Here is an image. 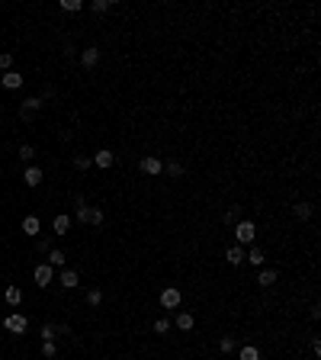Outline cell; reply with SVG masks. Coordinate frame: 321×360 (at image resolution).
I'll use <instances>...</instances> for the list:
<instances>
[{
  "mask_svg": "<svg viewBox=\"0 0 321 360\" xmlns=\"http://www.w3.org/2000/svg\"><path fill=\"white\" fill-rule=\"evenodd\" d=\"M257 238V225L251 219L244 222H235V244H241V248H248V244H254Z\"/></svg>",
  "mask_w": 321,
  "mask_h": 360,
  "instance_id": "1",
  "label": "cell"
},
{
  "mask_svg": "<svg viewBox=\"0 0 321 360\" xmlns=\"http://www.w3.org/2000/svg\"><path fill=\"white\" fill-rule=\"evenodd\" d=\"M3 328L10 331V335H26V328H29V318H26L23 312H10V315L3 318Z\"/></svg>",
  "mask_w": 321,
  "mask_h": 360,
  "instance_id": "2",
  "label": "cell"
},
{
  "mask_svg": "<svg viewBox=\"0 0 321 360\" xmlns=\"http://www.w3.org/2000/svg\"><path fill=\"white\" fill-rule=\"evenodd\" d=\"M138 171H141V174H148V177H158V174L164 171V161H161V158H154V154H145V158L138 161Z\"/></svg>",
  "mask_w": 321,
  "mask_h": 360,
  "instance_id": "3",
  "label": "cell"
},
{
  "mask_svg": "<svg viewBox=\"0 0 321 360\" xmlns=\"http://www.w3.org/2000/svg\"><path fill=\"white\" fill-rule=\"evenodd\" d=\"M180 302H183V293H180L177 287H167V289L161 293V309H177Z\"/></svg>",
  "mask_w": 321,
  "mask_h": 360,
  "instance_id": "4",
  "label": "cell"
},
{
  "mask_svg": "<svg viewBox=\"0 0 321 360\" xmlns=\"http://www.w3.org/2000/svg\"><path fill=\"white\" fill-rule=\"evenodd\" d=\"M90 158H93V164H97L100 171H109V167L116 164V154L109 151V148H100V151H97V154H90Z\"/></svg>",
  "mask_w": 321,
  "mask_h": 360,
  "instance_id": "5",
  "label": "cell"
},
{
  "mask_svg": "<svg viewBox=\"0 0 321 360\" xmlns=\"http://www.w3.org/2000/svg\"><path fill=\"white\" fill-rule=\"evenodd\" d=\"M32 277H36V283L45 289V287H49V283L55 280V267H49V264H39V267L32 270Z\"/></svg>",
  "mask_w": 321,
  "mask_h": 360,
  "instance_id": "6",
  "label": "cell"
},
{
  "mask_svg": "<svg viewBox=\"0 0 321 360\" xmlns=\"http://www.w3.org/2000/svg\"><path fill=\"white\" fill-rule=\"evenodd\" d=\"M42 177H45V171H42V167H36V164L23 171V183H26V187H39V183H42Z\"/></svg>",
  "mask_w": 321,
  "mask_h": 360,
  "instance_id": "7",
  "label": "cell"
},
{
  "mask_svg": "<svg viewBox=\"0 0 321 360\" xmlns=\"http://www.w3.org/2000/svg\"><path fill=\"white\" fill-rule=\"evenodd\" d=\"M23 74H19V71H6L3 74V77H0V84H3L6 87V90H19V87H23Z\"/></svg>",
  "mask_w": 321,
  "mask_h": 360,
  "instance_id": "8",
  "label": "cell"
},
{
  "mask_svg": "<svg viewBox=\"0 0 321 360\" xmlns=\"http://www.w3.org/2000/svg\"><path fill=\"white\" fill-rule=\"evenodd\" d=\"M39 232H42V222H39V216H26V219H23V235L39 238Z\"/></svg>",
  "mask_w": 321,
  "mask_h": 360,
  "instance_id": "9",
  "label": "cell"
},
{
  "mask_svg": "<svg viewBox=\"0 0 321 360\" xmlns=\"http://www.w3.org/2000/svg\"><path fill=\"white\" fill-rule=\"evenodd\" d=\"M61 287H64V289L80 287V274H77L74 267H64V270H61Z\"/></svg>",
  "mask_w": 321,
  "mask_h": 360,
  "instance_id": "10",
  "label": "cell"
},
{
  "mask_svg": "<svg viewBox=\"0 0 321 360\" xmlns=\"http://www.w3.org/2000/svg\"><path fill=\"white\" fill-rule=\"evenodd\" d=\"M225 261H228L231 267H241V264H244V248H241V244H231V248L225 251Z\"/></svg>",
  "mask_w": 321,
  "mask_h": 360,
  "instance_id": "11",
  "label": "cell"
},
{
  "mask_svg": "<svg viewBox=\"0 0 321 360\" xmlns=\"http://www.w3.org/2000/svg\"><path fill=\"white\" fill-rule=\"evenodd\" d=\"M45 264H49V267H61V270H64V267H67V254H64L61 248H52V251H49V261H45Z\"/></svg>",
  "mask_w": 321,
  "mask_h": 360,
  "instance_id": "12",
  "label": "cell"
},
{
  "mask_svg": "<svg viewBox=\"0 0 321 360\" xmlns=\"http://www.w3.org/2000/svg\"><path fill=\"white\" fill-rule=\"evenodd\" d=\"M97 61H100L97 45H90V49H84V52H80V65H84V68H97Z\"/></svg>",
  "mask_w": 321,
  "mask_h": 360,
  "instance_id": "13",
  "label": "cell"
},
{
  "mask_svg": "<svg viewBox=\"0 0 321 360\" xmlns=\"http://www.w3.org/2000/svg\"><path fill=\"white\" fill-rule=\"evenodd\" d=\"M52 228H55V235H71V216H55Z\"/></svg>",
  "mask_w": 321,
  "mask_h": 360,
  "instance_id": "14",
  "label": "cell"
},
{
  "mask_svg": "<svg viewBox=\"0 0 321 360\" xmlns=\"http://www.w3.org/2000/svg\"><path fill=\"white\" fill-rule=\"evenodd\" d=\"M244 261H251L254 267H263L267 254H263V248H254V244H251V251H244Z\"/></svg>",
  "mask_w": 321,
  "mask_h": 360,
  "instance_id": "15",
  "label": "cell"
},
{
  "mask_svg": "<svg viewBox=\"0 0 321 360\" xmlns=\"http://www.w3.org/2000/svg\"><path fill=\"white\" fill-rule=\"evenodd\" d=\"M42 106H45V100H42V97H26L19 110H26V113H32V116H36V113L42 110Z\"/></svg>",
  "mask_w": 321,
  "mask_h": 360,
  "instance_id": "16",
  "label": "cell"
},
{
  "mask_svg": "<svg viewBox=\"0 0 321 360\" xmlns=\"http://www.w3.org/2000/svg\"><path fill=\"white\" fill-rule=\"evenodd\" d=\"M257 283H260V287H273V283H276V270H273V267H263L260 274H257Z\"/></svg>",
  "mask_w": 321,
  "mask_h": 360,
  "instance_id": "17",
  "label": "cell"
},
{
  "mask_svg": "<svg viewBox=\"0 0 321 360\" xmlns=\"http://www.w3.org/2000/svg\"><path fill=\"white\" fill-rule=\"evenodd\" d=\"M3 299H6V305H19V302H23V289H19V287H6Z\"/></svg>",
  "mask_w": 321,
  "mask_h": 360,
  "instance_id": "18",
  "label": "cell"
},
{
  "mask_svg": "<svg viewBox=\"0 0 321 360\" xmlns=\"http://www.w3.org/2000/svg\"><path fill=\"white\" fill-rule=\"evenodd\" d=\"M238 360H260V351H257L254 344H244V348L238 351Z\"/></svg>",
  "mask_w": 321,
  "mask_h": 360,
  "instance_id": "19",
  "label": "cell"
},
{
  "mask_svg": "<svg viewBox=\"0 0 321 360\" xmlns=\"http://www.w3.org/2000/svg\"><path fill=\"white\" fill-rule=\"evenodd\" d=\"M292 216H296V219H312V203H296V206H292Z\"/></svg>",
  "mask_w": 321,
  "mask_h": 360,
  "instance_id": "20",
  "label": "cell"
},
{
  "mask_svg": "<svg viewBox=\"0 0 321 360\" xmlns=\"http://www.w3.org/2000/svg\"><path fill=\"white\" fill-rule=\"evenodd\" d=\"M193 325H196V318L190 315V312H180V315H177V328H180V331H190Z\"/></svg>",
  "mask_w": 321,
  "mask_h": 360,
  "instance_id": "21",
  "label": "cell"
},
{
  "mask_svg": "<svg viewBox=\"0 0 321 360\" xmlns=\"http://www.w3.org/2000/svg\"><path fill=\"white\" fill-rule=\"evenodd\" d=\"M218 351H222V354H235V351H238V341L231 335H225L222 341H218Z\"/></svg>",
  "mask_w": 321,
  "mask_h": 360,
  "instance_id": "22",
  "label": "cell"
},
{
  "mask_svg": "<svg viewBox=\"0 0 321 360\" xmlns=\"http://www.w3.org/2000/svg\"><path fill=\"white\" fill-rule=\"evenodd\" d=\"M84 0H61V10H64V13H77V10H84Z\"/></svg>",
  "mask_w": 321,
  "mask_h": 360,
  "instance_id": "23",
  "label": "cell"
},
{
  "mask_svg": "<svg viewBox=\"0 0 321 360\" xmlns=\"http://www.w3.org/2000/svg\"><path fill=\"white\" fill-rule=\"evenodd\" d=\"M90 164H93L90 154H74V167H77V171H87Z\"/></svg>",
  "mask_w": 321,
  "mask_h": 360,
  "instance_id": "24",
  "label": "cell"
},
{
  "mask_svg": "<svg viewBox=\"0 0 321 360\" xmlns=\"http://www.w3.org/2000/svg\"><path fill=\"white\" fill-rule=\"evenodd\" d=\"M90 213H93V206H77V222L80 225H90Z\"/></svg>",
  "mask_w": 321,
  "mask_h": 360,
  "instance_id": "25",
  "label": "cell"
},
{
  "mask_svg": "<svg viewBox=\"0 0 321 360\" xmlns=\"http://www.w3.org/2000/svg\"><path fill=\"white\" fill-rule=\"evenodd\" d=\"M87 6H90V13H106L113 3H109V0H93V3H87Z\"/></svg>",
  "mask_w": 321,
  "mask_h": 360,
  "instance_id": "26",
  "label": "cell"
},
{
  "mask_svg": "<svg viewBox=\"0 0 321 360\" xmlns=\"http://www.w3.org/2000/svg\"><path fill=\"white\" fill-rule=\"evenodd\" d=\"M183 171H187V167H183L180 161H170V164H167V174H170V177H183Z\"/></svg>",
  "mask_w": 321,
  "mask_h": 360,
  "instance_id": "27",
  "label": "cell"
},
{
  "mask_svg": "<svg viewBox=\"0 0 321 360\" xmlns=\"http://www.w3.org/2000/svg\"><path fill=\"white\" fill-rule=\"evenodd\" d=\"M55 354H58V344H55V341H42V357H55Z\"/></svg>",
  "mask_w": 321,
  "mask_h": 360,
  "instance_id": "28",
  "label": "cell"
},
{
  "mask_svg": "<svg viewBox=\"0 0 321 360\" xmlns=\"http://www.w3.org/2000/svg\"><path fill=\"white\" fill-rule=\"evenodd\" d=\"M36 158V148L32 145H19V161H32Z\"/></svg>",
  "mask_w": 321,
  "mask_h": 360,
  "instance_id": "29",
  "label": "cell"
},
{
  "mask_svg": "<svg viewBox=\"0 0 321 360\" xmlns=\"http://www.w3.org/2000/svg\"><path fill=\"white\" fill-rule=\"evenodd\" d=\"M170 331V318H158L154 322V335H167Z\"/></svg>",
  "mask_w": 321,
  "mask_h": 360,
  "instance_id": "30",
  "label": "cell"
},
{
  "mask_svg": "<svg viewBox=\"0 0 321 360\" xmlns=\"http://www.w3.org/2000/svg\"><path fill=\"white\" fill-rule=\"evenodd\" d=\"M36 248H39V254H49L55 244H52V238H36Z\"/></svg>",
  "mask_w": 321,
  "mask_h": 360,
  "instance_id": "31",
  "label": "cell"
},
{
  "mask_svg": "<svg viewBox=\"0 0 321 360\" xmlns=\"http://www.w3.org/2000/svg\"><path fill=\"white\" fill-rule=\"evenodd\" d=\"M87 302H90V305H100V302H103V289H90V293H87Z\"/></svg>",
  "mask_w": 321,
  "mask_h": 360,
  "instance_id": "32",
  "label": "cell"
},
{
  "mask_svg": "<svg viewBox=\"0 0 321 360\" xmlns=\"http://www.w3.org/2000/svg\"><path fill=\"white\" fill-rule=\"evenodd\" d=\"M0 68H3V74L13 68V55H10V52H0Z\"/></svg>",
  "mask_w": 321,
  "mask_h": 360,
  "instance_id": "33",
  "label": "cell"
},
{
  "mask_svg": "<svg viewBox=\"0 0 321 360\" xmlns=\"http://www.w3.org/2000/svg\"><path fill=\"white\" fill-rule=\"evenodd\" d=\"M55 338H58L55 325H42V341H55Z\"/></svg>",
  "mask_w": 321,
  "mask_h": 360,
  "instance_id": "34",
  "label": "cell"
},
{
  "mask_svg": "<svg viewBox=\"0 0 321 360\" xmlns=\"http://www.w3.org/2000/svg\"><path fill=\"white\" fill-rule=\"evenodd\" d=\"M103 219H106V216H103V209H93V213H90V225H103Z\"/></svg>",
  "mask_w": 321,
  "mask_h": 360,
  "instance_id": "35",
  "label": "cell"
},
{
  "mask_svg": "<svg viewBox=\"0 0 321 360\" xmlns=\"http://www.w3.org/2000/svg\"><path fill=\"white\" fill-rule=\"evenodd\" d=\"M238 222V206H231L228 213H225V225H235Z\"/></svg>",
  "mask_w": 321,
  "mask_h": 360,
  "instance_id": "36",
  "label": "cell"
},
{
  "mask_svg": "<svg viewBox=\"0 0 321 360\" xmlns=\"http://www.w3.org/2000/svg\"><path fill=\"white\" fill-rule=\"evenodd\" d=\"M55 331H58V338H61V335L71 338V325H55Z\"/></svg>",
  "mask_w": 321,
  "mask_h": 360,
  "instance_id": "37",
  "label": "cell"
},
{
  "mask_svg": "<svg viewBox=\"0 0 321 360\" xmlns=\"http://www.w3.org/2000/svg\"><path fill=\"white\" fill-rule=\"evenodd\" d=\"M312 354H315V357H321V341H318V338L312 341Z\"/></svg>",
  "mask_w": 321,
  "mask_h": 360,
  "instance_id": "38",
  "label": "cell"
}]
</instances>
